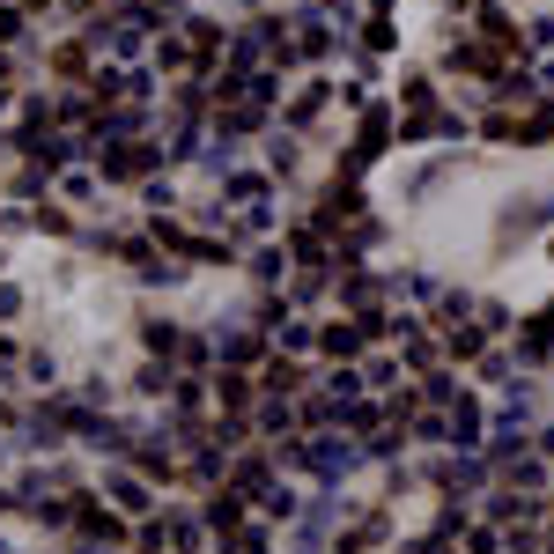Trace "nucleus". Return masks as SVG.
<instances>
[{
	"label": "nucleus",
	"instance_id": "2",
	"mask_svg": "<svg viewBox=\"0 0 554 554\" xmlns=\"http://www.w3.org/2000/svg\"><path fill=\"white\" fill-rule=\"evenodd\" d=\"M52 193L89 215V207H97V193H104V170H82V163H74V170H60V185H52Z\"/></svg>",
	"mask_w": 554,
	"mask_h": 554
},
{
	"label": "nucleus",
	"instance_id": "1",
	"mask_svg": "<svg viewBox=\"0 0 554 554\" xmlns=\"http://www.w3.org/2000/svg\"><path fill=\"white\" fill-rule=\"evenodd\" d=\"M104 503L119 510L126 525H148L156 518V481L141 466H104Z\"/></svg>",
	"mask_w": 554,
	"mask_h": 554
},
{
	"label": "nucleus",
	"instance_id": "3",
	"mask_svg": "<svg viewBox=\"0 0 554 554\" xmlns=\"http://www.w3.org/2000/svg\"><path fill=\"white\" fill-rule=\"evenodd\" d=\"M259 385H266V392H296L303 377H296V362H289V355H266V362H259Z\"/></svg>",
	"mask_w": 554,
	"mask_h": 554
},
{
	"label": "nucleus",
	"instance_id": "4",
	"mask_svg": "<svg viewBox=\"0 0 554 554\" xmlns=\"http://www.w3.org/2000/svg\"><path fill=\"white\" fill-rule=\"evenodd\" d=\"M23 37H30V8L0 0V52H8V45H23Z\"/></svg>",
	"mask_w": 554,
	"mask_h": 554
},
{
	"label": "nucleus",
	"instance_id": "5",
	"mask_svg": "<svg viewBox=\"0 0 554 554\" xmlns=\"http://www.w3.org/2000/svg\"><path fill=\"white\" fill-rule=\"evenodd\" d=\"M15 311H23V289H15V281H0V326H8Z\"/></svg>",
	"mask_w": 554,
	"mask_h": 554
}]
</instances>
